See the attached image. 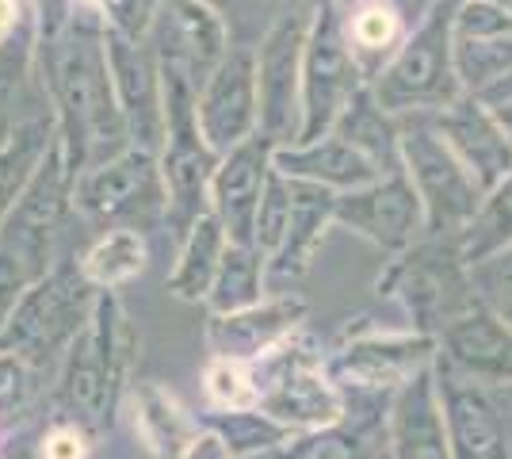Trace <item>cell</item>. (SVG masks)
<instances>
[{
	"mask_svg": "<svg viewBox=\"0 0 512 459\" xmlns=\"http://www.w3.org/2000/svg\"><path fill=\"white\" fill-rule=\"evenodd\" d=\"M203 394L214 410H245L256 406V375L253 364L230 360V356H211L203 368Z\"/></svg>",
	"mask_w": 512,
	"mask_h": 459,
	"instance_id": "36",
	"label": "cell"
},
{
	"mask_svg": "<svg viewBox=\"0 0 512 459\" xmlns=\"http://www.w3.org/2000/svg\"><path fill=\"white\" fill-rule=\"evenodd\" d=\"M54 115H23L12 123V131L0 142V230L12 215V207L20 203L23 188L31 184L35 169L43 165L46 150L54 142Z\"/></svg>",
	"mask_w": 512,
	"mask_h": 459,
	"instance_id": "29",
	"label": "cell"
},
{
	"mask_svg": "<svg viewBox=\"0 0 512 459\" xmlns=\"http://www.w3.org/2000/svg\"><path fill=\"white\" fill-rule=\"evenodd\" d=\"M96 299H100V287L88 284L77 257L54 261L20 295L8 326L0 329V349L20 352L23 360L46 372L88 326Z\"/></svg>",
	"mask_w": 512,
	"mask_h": 459,
	"instance_id": "5",
	"label": "cell"
},
{
	"mask_svg": "<svg viewBox=\"0 0 512 459\" xmlns=\"http://www.w3.org/2000/svg\"><path fill=\"white\" fill-rule=\"evenodd\" d=\"M306 314L310 306L295 291H272L268 299L234 314H207V349L211 356L256 364L260 356L276 352L299 329H306Z\"/></svg>",
	"mask_w": 512,
	"mask_h": 459,
	"instance_id": "20",
	"label": "cell"
},
{
	"mask_svg": "<svg viewBox=\"0 0 512 459\" xmlns=\"http://www.w3.org/2000/svg\"><path fill=\"white\" fill-rule=\"evenodd\" d=\"M344 31H348V43L356 50L367 81H375V73L390 62V54L406 39V16L390 0H363L356 8H348Z\"/></svg>",
	"mask_w": 512,
	"mask_h": 459,
	"instance_id": "32",
	"label": "cell"
},
{
	"mask_svg": "<svg viewBox=\"0 0 512 459\" xmlns=\"http://www.w3.org/2000/svg\"><path fill=\"white\" fill-rule=\"evenodd\" d=\"M180 459H237V456H234V448L218 437L214 429L203 425V429H199V437L188 444V452H184Z\"/></svg>",
	"mask_w": 512,
	"mask_h": 459,
	"instance_id": "43",
	"label": "cell"
},
{
	"mask_svg": "<svg viewBox=\"0 0 512 459\" xmlns=\"http://www.w3.org/2000/svg\"><path fill=\"white\" fill-rule=\"evenodd\" d=\"M272 169H276V142L264 138L260 131L222 153V161L214 169L211 211L237 245H253L256 211H260Z\"/></svg>",
	"mask_w": 512,
	"mask_h": 459,
	"instance_id": "22",
	"label": "cell"
},
{
	"mask_svg": "<svg viewBox=\"0 0 512 459\" xmlns=\"http://www.w3.org/2000/svg\"><path fill=\"white\" fill-rule=\"evenodd\" d=\"M440 364L486 387H512V326L482 295H474L440 329Z\"/></svg>",
	"mask_w": 512,
	"mask_h": 459,
	"instance_id": "18",
	"label": "cell"
},
{
	"mask_svg": "<svg viewBox=\"0 0 512 459\" xmlns=\"http://www.w3.org/2000/svg\"><path fill=\"white\" fill-rule=\"evenodd\" d=\"M505 245H512V173L486 192L478 219L463 230V257L474 264L497 249H505Z\"/></svg>",
	"mask_w": 512,
	"mask_h": 459,
	"instance_id": "35",
	"label": "cell"
},
{
	"mask_svg": "<svg viewBox=\"0 0 512 459\" xmlns=\"http://www.w3.org/2000/svg\"><path fill=\"white\" fill-rule=\"evenodd\" d=\"M73 184H77V173L69 169L62 138L54 134L43 165L35 169L31 184L23 188L20 203L12 207V215L0 230V245L23 257L39 276L54 264V245L62 238L69 215H77Z\"/></svg>",
	"mask_w": 512,
	"mask_h": 459,
	"instance_id": "12",
	"label": "cell"
},
{
	"mask_svg": "<svg viewBox=\"0 0 512 459\" xmlns=\"http://www.w3.org/2000/svg\"><path fill=\"white\" fill-rule=\"evenodd\" d=\"M348 394V414L337 425L306 429L260 452L253 459H383L386 448V410L394 394Z\"/></svg>",
	"mask_w": 512,
	"mask_h": 459,
	"instance_id": "21",
	"label": "cell"
},
{
	"mask_svg": "<svg viewBox=\"0 0 512 459\" xmlns=\"http://www.w3.org/2000/svg\"><path fill=\"white\" fill-rule=\"evenodd\" d=\"M130 417H134V433L142 440V448L153 459H180L203 429L199 414H192L157 379L130 387Z\"/></svg>",
	"mask_w": 512,
	"mask_h": 459,
	"instance_id": "27",
	"label": "cell"
},
{
	"mask_svg": "<svg viewBox=\"0 0 512 459\" xmlns=\"http://www.w3.org/2000/svg\"><path fill=\"white\" fill-rule=\"evenodd\" d=\"M287 219H291V176H283L279 169H272L268 188H264V199H260V211H256V230H253V245L264 253V261L276 253V245L283 241Z\"/></svg>",
	"mask_w": 512,
	"mask_h": 459,
	"instance_id": "37",
	"label": "cell"
},
{
	"mask_svg": "<svg viewBox=\"0 0 512 459\" xmlns=\"http://www.w3.org/2000/svg\"><path fill=\"white\" fill-rule=\"evenodd\" d=\"M337 226L371 241L383 257H398L425 234V207L402 169L352 192H337Z\"/></svg>",
	"mask_w": 512,
	"mask_h": 459,
	"instance_id": "15",
	"label": "cell"
},
{
	"mask_svg": "<svg viewBox=\"0 0 512 459\" xmlns=\"http://www.w3.org/2000/svg\"><path fill=\"white\" fill-rule=\"evenodd\" d=\"M35 12V73L69 157L81 176L134 146L115 96L107 62V23L73 0H31Z\"/></svg>",
	"mask_w": 512,
	"mask_h": 459,
	"instance_id": "1",
	"label": "cell"
},
{
	"mask_svg": "<svg viewBox=\"0 0 512 459\" xmlns=\"http://www.w3.org/2000/svg\"><path fill=\"white\" fill-rule=\"evenodd\" d=\"M276 169L295 180H310L333 192H352L371 180H379V165L360 153L344 134L329 131L314 138V142H291V146H276Z\"/></svg>",
	"mask_w": 512,
	"mask_h": 459,
	"instance_id": "26",
	"label": "cell"
},
{
	"mask_svg": "<svg viewBox=\"0 0 512 459\" xmlns=\"http://www.w3.org/2000/svg\"><path fill=\"white\" fill-rule=\"evenodd\" d=\"M165 77V142H161V173L169 184V219L165 230L180 241L211 211V180L214 169L222 161V153L207 142V134L199 127V88L180 77L161 69Z\"/></svg>",
	"mask_w": 512,
	"mask_h": 459,
	"instance_id": "7",
	"label": "cell"
},
{
	"mask_svg": "<svg viewBox=\"0 0 512 459\" xmlns=\"http://www.w3.org/2000/svg\"><path fill=\"white\" fill-rule=\"evenodd\" d=\"M375 291L402 306L409 329L440 337V329L478 295L470 280V261L463 257V238L421 234L398 257H386Z\"/></svg>",
	"mask_w": 512,
	"mask_h": 459,
	"instance_id": "4",
	"label": "cell"
},
{
	"mask_svg": "<svg viewBox=\"0 0 512 459\" xmlns=\"http://www.w3.org/2000/svg\"><path fill=\"white\" fill-rule=\"evenodd\" d=\"M486 104H490V111L497 115V123L509 131V138H512V69L505 73V77H497L490 88H482L478 92Z\"/></svg>",
	"mask_w": 512,
	"mask_h": 459,
	"instance_id": "42",
	"label": "cell"
},
{
	"mask_svg": "<svg viewBox=\"0 0 512 459\" xmlns=\"http://www.w3.org/2000/svg\"><path fill=\"white\" fill-rule=\"evenodd\" d=\"M329 356L321 345L299 329L287 345L276 352L260 356L253 364L256 375V406L264 414L283 421L291 433H306V429H325L337 425L348 414V394L329 375Z\"/></svg>",
	"mask_w": 512,
	"mask_h": 459,
	"instance_id": "6",
	"label": "cell"
},
{
	"mask_svg": "<svg viewBox=\"0 0 512 459\" xmlns=\"http://www.w3.org/2000/svg\"><path fill=\"white\" fill-rule=\"evenodd\" d=\"M107 62L115 77V96L127 115L134 146L161 150L165 142V77L146 39H134L107 27Z\"/></svg>",
	"mask_w": 512,
	"mask_h": 459,
	"instance_id": "19",
	"label": "cell"
},
{
	"mask_svg": "<svg viewBox=\"0 0 512 459\" xmlns=\"http://www.w3.org/2000/svg\"><path fill=\"white\" fill-rule=\"evenodd\" d=\"M428 119H432L436 131L444 134L451 150L463 157L470 173L482 180L486 192L497 188L512 173V138L478 92H463L459 100H451L448 108L428 111Z\"/></svg>",
	"mask_w": 512,
	"mask_h": 459,
	"instance_id": "24",
	"label": "cell"
},
{
	"mask_svg": "<svg viewBox=\"0 0 512 459\" xmlns=\"http://www.w3.org/2000/svg\"><path fill=\"white\" fill-rule=\"evenodd\" d=\"M402 119V169L413 180L421 207H425V234L432 238H463L478 219L486 188L463 165V157L444 142V134L425 115H398Z\"/></svg>",
	"mask_w": 512,
	"mask_h": 459,
	"instance_id": "8",
	"label": "cell"
},
{
	"mask_svg": "<svg viewBox=\"0 0 512 459\" xmlns=\"http://www.w3.org/2000/svg\"><path fill=\"white\" fill-rule=\"evenodd\" d=\"M92 433L81 429L77 421H65V417H54L39 437V452L43 459H88L92 456Z\"/></svg>",
	"mask_w": 512,
	"mask_h": 459,
	"instance_id": "40",
	"label": "cell"
},
{
	"mask_svg": "<svg viewBox=\"0 0 512 459\" xmlns=\"http://www.w3.org/2000/svg\"><path fill=\"white\" fill-rule=\"evenodd\" d=\"M199 127L218 153L260 131V92H256V46L234 43L199 88Z\"/></svg>",
	"mask_w": 512,
	"mask_h": 459,
	"instance_id": "17",
	"label": "cell"
},
{
	"mask_svg": "<svg viewBox=\"0 0 512 459\" xmlns=\"http://www.w3.org/2000/svg\"><path fill=\"white\" fill-rule=\"evenodd\" d=\"M199 421L226 440L237 459H253L291 437V429L272 414H264L260 406H245V410H214V406H207L199 414Z\"/></svg>",
	"mask_w": 512,
	"mask_h": 459,
	"instance_id": "34",
	"label": "cell"
},
{
	"mask_svg": "<svg viewBox=\"0 0 512 459\" xmlns=\"http://www.w3.org/2000/svg\"><path fill=\"white\" fill-rule=\"evenodd\" d=\"M314 0H295L268 23L256 43V92H260V134L276 146L299 142L302 131V54L310 35Z\"/></svg>",
	"mask_w": 512,
	"mask_h": 459,
	"instance_id": "11",
	"label": "cell"
},
{
	"mask_svg": "<svg viewBox=\"0 0 512 459\" xmlns=\"http://www.w3.org/2000/svg\"><path fill=\"white\" fill-rule=\"evenodd\" d=\"M470 280L474 291L512 326V245L470 264Z\"/></svg>",
	"mask_w": 512,
	"mask_h": 459,
	"instance_id": "38",
	"label": "cell"
},
{
	"mask_svg": "<svg viewBox=\"0 0 512 459\" xmlns=\"http://www.w3.org/2000/svg\"><path fill=\"white\" fill-rule=\"evenodd\" d=\"M77 215L96 222L100 230L130 226L157 230L169 219V184L161 173V157L146 146H127L77 176L73 184Z\"/></svg>",
	"mask_w": 512,
	"mask_h": 459,
	"instance_id": "9",
	"label": "cell"
},
{
	"mask_svg": "<svg viewBox=\"0 0 512 459\" xmlns=\"http://www.w3.org/2000/svg\"><path fill=\"white\" fill-rule=\"evenodd\" d=\"M8 459H43V452H39V444H35V448H23V452H16V456H8Z\"/></svg>",
	"mask_w": 512,
	"mask_h": 459,
	"instance_id": "45",
	"label": "cell"
},
{
	"mask_svg": "<svg viewBox=\"0 0 512 459\" xmlns=\"http://www.w3.org/2000/svg\"><path fill=\"white\" fill-rule=\"evenodd\" d=\"M138 360V329L119 291H100L88 326L58 360L54 417L77 421L92 437L111 433L119 406L130 394V372Z\"/></svg>",
	"mask_w": 512,
	"mask_h": 459,
	"instance_id": "2",
	"label": "cell"
},
{
	"mask_svg": "<svg viewBox=\"0 0 512 459\" xmlns=\"http://www.w3.org/2000/svg\"><path fill=\"white\" fill-rule=\"evenodd\" d=\"M337 134H344L360 153H367L379 173H402V119L390 115V111L375 100L371 85L360 88L352 96V104L344 108V115L337 119Z\"/></svg>",
	"mask_w": 512,
	"mask_h": 459,
	"instance_id": "30",
	"label": "cell"
},
{
	"mask_svg": "<svg viewBox=\"0 0 512 459\" xmlns=\"http://www.w3.org/2000/svg\"><path fill=\"white\" fill-rule=\"evenodd\" d=\"M146 43L153 46L161 69L180 73L195 88H203L218 62L230 54L234 31L207 0H157L146 27Z\"/></svg>",
	"mask_w": 512,
	"mask_h": 459,
	"instance_id": "14",
	"label": "cell"
},
{
	"mask_svg": "<svg viewBox=\"0 0 512 459\" xmlns=\"http://www.w3.org/2000/svg\"><path fill=\"white\" fill-rule=\"evenodd\" d=\"M356 50L348 43L344 16L333 0H314L306 54H302V131L299 142H314L337 127L352 96L367 88Z\"/></svg>",
	"mask_w": 512,
	"mask_h": 459,
	"instance_id": "10",
	"label": "cell"
},
{
	"mask_svg": "<svg viewBox=\"0 0 512 459\" xmlns=\"http://www.w3.org/2000/svg\"><path fill=\"white\" fill-rule=\"evenodd\" d=\"M31 280H39V272L23 257H16L12 249L0 245V329L8 326V318H12V310H16V303H20V295L27 291Z\"/></svg>",
	"mask_w": 512,
	"mask_h": 459,
	"instance_id": "41",
	"label": "cell"
},
{
	"mask_svg": "<svg viewBox=\"0 0 512 459\" xmlns=\"http://www.w3.org/2000/svg\"><path fill=\"white\" fill-rule=\"evenodd\" d=\"M150 261V245H146V230H130V226H115V230H100V238L81 253V272L88 284L100 291H119L130 280H138Z\"/></svg>",
	"mask_w": 512,
	"mask_h": 459,
	"instance_id": "31",
	"label": "cell"
},
{
	"mask_svg": "<svg viewBox=\"0 0 512 459\" xmlns=\"http://www.w3.org/2000/svg\"><path fill=\"white\" fill-rule=\"evenodd\" d=\"M333 226H337V192L291 176V219L276 253L268 257V287L291 291V284H299Z\"/></svg>",
	"mask_w": 512,
	"mask_h": 459,
	"instance_id": "25",
	"label": "cell"
},
{
	"mask_svg": "<svg viewBox=\"0 0 512 459\" xmlns=\"http://www.w3.org/2000/svg\"><path fill=\"white\" fill-rule=\"evenodd\" d=\"M39 375L31 360H23L20 352L0 349V417H12L31 406V398L39 391Z\"/></svg>",
	"mask_w": 512,
	"mask_h": 459,
	"instance_id": "39",
	"label": "cell"
},
{
	"mask_svg": "<svg viewBox=\"0 0 512 459\" xmlns=\"http://www.w3.org/2000/svg\"><path fill=\"white\" fill-rule=\"evenodd\" d=\"M272 287H268V261L256 245H237L230 241L222 268L214 276V287L207 295V314H234L245 306H256L260 299H268Z\"/></svg>",
	"mask_w": 512,
	"mask_h": 459,
	"instance_id": "33",
	"label": "cell"
},
{
	"mask_svg": "<svg viewBox=\"0 0 512 459\" xmlns=\"http://www.w3.org/2000/svg\"><path fill=\"white\" fill-rule=\"evenodd\" d=\"M497 4H501V8H505V12L512 16V0H497Z\"/></svg>",
	"mask_w": 512,
	"mask_h": 459,
	"instance_id": "47",
	"label": "cell"
},
{
	"mask_svg": "<svg viewBox=\"0 0 512 459\" xmlns=\"http://www.w3.org/2000/svg\"><path fill=\"white\" fill-rule=\"evenodd\" d=\"M383 459H451L448 414L440 398L436 364L402 383L390 398Z\"/></svg>",
	"mask_w": 512,
	"mask_h": 459,
	"instance_id": "23",
	"label": "cell"
},
{
	"mask_svg": "<svg viewBox=\"0 0 512 459\" xmlns=\"http://www.w3.org/2000/svg\"><path fill=\"white\" fill-rule=\"evenodd\" d=\"M436 379L448 414L451 459H512V410L497 387L451 372L440 360Z\"/></svg>",
	"mask_w": 512,
	"mask_h": 459,
	"instance_id": "16",
	"label": "cell"
},
{
	"mask_svg": "<svg viewBox=\"0 0 512 459\" xmlns=\"http://www.w3.org/2000/svg\"><path fill=\"white\" fill-rule=\"evenodd\" d=\"M180 253L169 272V295L184 299V303H207L214 287V276L222 268V257L230 249V234L218 222L214 211H207L203 219H195V226L176 241Z\"/></svg>",
	"mask_w": 512,
	"mask_h": 459,
	"instance_id": "28",
	"label": "cell"
},
{
	"mask_svg": "<svg viewBox=\"0 0 512 459\" xmlns=\"http://www.w3.org/2000/svg\"><path fill=\"white\" fill-rule=\"evenodd\" d=\"M463 0H432L421 20L406 31L402 46L390 54L371 92L390 115H425L448 108L467 88L455 69V16Z\"/></svg>",
	"mask_w": 512,
	"mask_h": 459,
	"instance_id": "3",
	"label": "cell"
},
{
	"mask_svg": "<svg viewBox=\"0 0 512 459\" xmlns=\"http://www.w3.org/2000/svg\"><path fill=\"white\" fill-rule=\"evenodd\" d=\"M337 8H356V4H363V0H333Z\"/></svg>",
	"mask_w": 512,
	"mask_h": 459,
	"instance_id": "46",
	"label": "cell"
},
{
	"mask_svg": "<svg viewBox=\"0 0 512 459\" xmlns=\"http://www.w3.org/2000/svg\"><path fill=\"white\" fill-rule=\"evenodd\" d=\"M12 123H16V115H12V100L0 92V142H4V134L12 131Z\"/></svg>",
	"mask_w": 512,
	"mask_h": 459,
	"instance_id": "44",
	"label": "cell"
},
{
	"mask_svg": "<svg viewBox=\"0 0 512 459\" xmlns=\"http://www.w3.org/2000/svg\"><path fill=\"white\" fill-rule=\"evenodd\" d=\"M440 341L417 329H356L329 352V375L344 391L394 394L436 364Z\"/></svg>",
	"mask_w": 512,
	"mask_h": 459,
	"instance_id": "13",
	"label": "cell"
}]
</instances>
